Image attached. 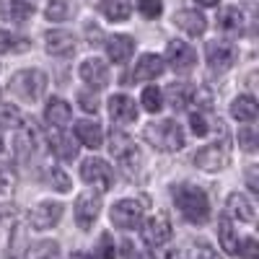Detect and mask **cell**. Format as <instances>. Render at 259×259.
Segmentation results:
<instances>
[{
    "instance_id": "1",
    "label": "cell",
    "mask_w": 259,
    "mask_h": 259,
    "mask_svg": "<svg viewBox=\"0 0 259 259\" xmlns=\"http://www.w3.org/2000/svg\"><path fill=\"white\" fill-rule=\"evenodd\" d=\"M174 202L179 207V212L194 226H202L210 218V202H207V194L194 187V184H179L174 187Z\"/></svg>"
},
{
    "instance_id": "2",
    "label": "cell",
    "mask_w": 259,
    "mask_h": 259,
    "mask_svg": "<svg viewBox=\"0 0 259 259\" xmlns=\"http://www.w3.org/2000/svg\"><path fill=\"white\" fill-rule=\"evenodd\" d=\"M145 140L163 150V153H174V150H182L184 148V133L182 127L174 122V119H161V122H150L145 130H143Z\"/></svg>"
},
{
    "instance_id": "3",
    "label": "cell",
    "mask_w": 259,
    "mask_h": 259,
    "mask_svg": "<svg viewBox=\"0 0 259 259\" xmlns=\"http://www.w3.org/2000/svg\"><path fill=\"white\" fill-rule=\"evenodd\" d=\"M8 91L24 101H39L47 91V75L41 70H21L11 78Z\"/></svg>"
},
{
    "instance_id": "4",
    "label": "cell",
    "mask_w": 259,
    "mask_h": 259,
    "mask_svg": "<svg viewBox=\"0 0 259 259\" xmlns=\"http://www.w3.org/2000/svg\"><path fill=\"white\" fill-rule=\"evenodd\" d=\"M109 153H112L114 161H117L119 166H124L127 171H138V166H140V161H143L138 145L130 140L124 133H114V130H112V135H109Z\"/></svg>"
},
{
    "instance_id": "5",
    "label": "cell",
    "mask_w": 259,
    "mask_h": 259,
    "mask_svg": "<svg viewBox=\"0 0 259 259\" xmlns=\"http://www.w3.org/2000/svg\"><path fill=\"white\" fill-rule=\"evenodd\" d=\"M80 177H83L85 184L96 187L99 192L112 189V184H114V171H112V166L106 163V161H101V158H89V161H83Z\"/></svg>"
},
{
    "instance_id": "6",
    "label": "cell",
    "mask_w": 259,
    "mask_h": 259,
    "mask_svg": "<svg viewBox=\"0 0 259 259\" xmlns=\"http://www.w3.org/2000/svg\"><path fill=\"white\" fill-rule=\"evenodd\" d=\"M112 223L117 228H124V231L138 228L143 223V205L138 200H119L112 207Z\"/></svg>"
},
{
    "instance_id": "7",
    "label": "cell",
    "mask_w": 259,
    "mask_h": 259,
    "mask_svg": "<svg viewBox=\"0 0 259 259\" xmlns=\"http://www.w3.org/2000/svg\"><path fill=\"white\" fill-rule=\"evenodd\" d=\"M101 212V197L94 192H83L80 197L75 200V223L83 231H91V226L96 223Z\"/></svg>"
},
{
    "instance_id": "8",
    "label": "cell",
    "mask_w": 259,
    "mask_h": 259,
    "mask_svg": "<svg viewBox=\"0 0 259 259\" xmlns=\"http://www.w3.org/2000/svg\"><path fill=\"white\" fill-rule=\"evenodd\" d=\"M205 55H207V62H210V68L212 70H218V73H226L231 65L236 62V47L231 45V41H218V39H212L205 45Z\"/></svg>"
},
{
    "instance_id": "9",
    "label": "cell",
    "mask_w": 259,
    "mask_h": 259,
    "mask_svg": "<svg viewBox=\"0 0 259 259\" xmlns=\"http://www.w3.org/2000/svg\"><path fill=\"white\" fill-rule=\"evenodd\" d=\"M166 62L177 73H189L194 68V62H197V55H194V50L187 41L174 39V41H168V47H166Z\"/></svg>"
},
{
    "instance_id": "10",
    "label": "cell",
    "mask_w": 259,
    "mask_h": 259,
    "mask_svg": "<svg viewBox=\"0 0 259 259\" xmlns=\"http://www.w3.org/2000/svg\"><path fill=\"white\" fill-rule=\"evenodd\" d=\"M231 158V150L226 143H212V145H205L197 156H194V163L205 171H221Z\"/></svg>"
},
{
    "instance_id": "11",
    "label": "cell",
    "mask_w": 259,
    "mask_h": 259,
    "mask_svg": "<svg viewBox=\"0 0 259 259\" xmlns=\"http://www.w3.org/2000/svg\"><path fill=\"white\" fill-rule=\"evenodd\" d=\"M62 218V205L60 202H39L31 215H29V221L34 226V231H47V228H55Z\"/></svg>"
},
{
    "instance_id": "12",
    "label": "cell",
    "mask_w": 259,
    "mask_h": 259,
    "mask_svg": "<svg viewBox=\"0 0 259 259\" xmlns=\"http://www.w3.org/2000/svg\"><path fill=\"white\" fill-rule=\"evenodd\" d=\"M168 239H171V223H168V218H166V215H153V218L145 223V228H143V241L148 246L158 249Z\"/></svg>"
},
{
    "instance_id": "13",
    "label": "cell",
    "mask_w": 259,
    "mask_h": 259,
    "mask_svg": "<svg viewBox=\"0 0 259 259\" xmlns=\"http://www.w3.org/2000/svg\"><path fill=\"white\" fill-rule=\"evenodd\" d=\"M45 47L55 57H68L75 52V36L65 29H52L45 34Z\"/></svg>"
},
{
    "instance_id": "14",
    "label": "cell",
    "mask_w": 259,
    "mask_h": 259,
    "mask_svg": "<svg viewBox=\"0 0 259 259\" xmlns=\"http://www.w3.org/2000/svg\"><path fill=\"white\" fill-rule=\"evenodd\" d=\"M80 78H83V83H89L91 89H104V85L109 83V68H106V62H101L99 57H89L80 65Z\"/></svg>"
},
{
    "instance_id": "15",
    "label": "cell",
    "mask_w": 259,
    "mask_h": 259,
    "mask_svg": "<svg viewBox=\"0 0 259 259\" xmlns=\"http://www.w3.org/2000/svg\"><path fill=\"white\" fill-rule=\"evenodd\" d=\"M109 114L117 124H130V122H135L138 119V106L135 101L124 96V94H117L109 99Z\"/></svg>"
},
{
    "instance_id": "16",
    "label": "cell",
    "mask_w": 259,
    "mask_h": 259,
    "mask_svg": "<svg viewBox=\"0 0 259 259\" xmlns=\"http://www.w3.org/2000/svg\"><path fill=\"white\" fill-rule=\"evenodd\" d=\"M0 16L11 24H24L34 16V3H29V0H0Z\"/></svg>"
},
{
    "instance_id": "17",
    "label": "cell",
    "mask_w": 259,
    "mask_h": 259,
    "mask_svg": "<svg viewBox=\"0 0 259 259\" xmlns=\"http://www.w3.org/2000/svg\"><path fill=\"white\" fill-rule=\"evenodd\" d=\"M133 52H135V41L130 39V36H124V34H114V36L106 39V55H109L112 62L124 65L130 57H133Z\"/></svg>"
},
{
    "instance_id": "18",
    "label": "cell",
    "mask_w": 259,
    "mask_h": 259,
    "mask_svg": "<svg viewBox=\"0 0 259 259\" xmlns=\"http://www.w3.org/2000/svg\"><path fill=\"white\" fill-rule=\"evenodd\" d=\"M70 117H73V109H70V104L65 101V99L55 96V99L47 101V109H45V119H47V124H52L55 130H62L65 124L70 122Z\"/></svg>"
},
{
    "instance_id": "19",
    "label": "cell",
    "mask_w": 259,
    "mask_h": 259,
    "mask_svg": "<svg viewBox=\"0 0 259 259\" xmlns=\"http://www.w3.org/2000/svg\"><path fill=\"white\" fill-rule=\"evenodd\" d=\"M174 24H177L182 31H187L189 36H200V34H205V29H207L205 16H202L200 11H192V8L179 11V13L174 16Z\"/></svg>"
},
{
    "instance_id": "20",
    "label": "cell",
    "mask_w": 259,
    "mask_h": 259,
    "mask_svg": "<svg viewBox=\"0 0 259 259\" xmlns=\"http://www.w3.org/2000/svg\"><path fill=\"white\" fill-rule=\"evenodd\" d=\"M75 138L80 140V145L85 148H101L104 145V133H101V127L96 122H89V119H83V122H75Z\"/></svg>"
},
{
    "instance_id": "21",
    "label": "cell",
    "mask_w": 259,
    "mask_h": 259,
    "mask_svg": "<svg viewBox=\"0 0 259 259\" xmlns=\"http://www.w3.org/2000/svg\"><path fill=\"white\" fill-rule=\"evenodd\" d=\"M161 73H163V60L158 55H143L135 65L133 78L135 80H156Z\"/></svg>"
},
{
    "instance_id": "22",
    "label": "cell",
    "mask_w": 259,
    "mask_h": 259,
    "mask_svg": "<svg viewBox=\"0 0 259 259\" xmlns=\"http://www.w3.org/2000/svg\"><path fill=\"white\" fill-rule=\"evenodd\" d=\"M228 212L233 215V218L244 221V223H251L254 215H256L254 202L246 197V194H241V192H233L231 197H228Z\"/></svg>"
},
{
    "instance_id": "23",
    "label": "cell",
    "mask_w": 259,
    "mask_h": 259,
    "mask_svg": "<svg viewBox=\"0 0 259 259\" xmlns=\"http://www.w3.org/2000/svg\"><path fill=\"white\" fill-rule=\"evenodd\" d=\"M50 148H52V153L62 161H73L78 156V145L73 143V138L68 135H60V133H52L50 135Z\"/></svg>"
},
{
    "instance_id": "24",
    "label": "cell",
    "mask_w": 259,
    "mask_h": 259,
    "mask_svg": "<svg viewBox=\"0 0 259 259\" xmlns=\"http://www.w3.org/2000/svg\"><path fill=\"white\" fill-rule=\"evenodd\" d=\"M166 96H168V104L174 106L177 112H182V109H187V104H192L194 89H192V85H187V83H171Z\"/></svg>"
},
{
    "instance_id": "25",
    "label": "cell",
    "mask_w": 259,
    "mask_h": 259,
    "mask_svg": "<svg viewBox=\"0 0 259 259\" xmlns=\"http://www.w3.org/2000/svg\"><path fill=\"white\" fill-rule=\"evenodd\" d=\"M256 101L254 96H239L231 104V117L239 119V122H254L256 119Z\"/></svg>"
},
{
    "instance_id": "26",
    "label": "cell",
    "mask_w": 259,
    "mask_h": 259,
    "mask_svg": "<svg viewBox=\"0 0 259 259\" xmlns=\"http://www.w3.org/2000/svg\"><path fill=\"white\" fill-rule=\"evenodd\" d=\"M218 241L226 249V254H239V236H236V231L226 215L218 221Z\"/></svg>"
},
{
    "instance_id": "27",
    "label": "cell",
    "mask_w": 259,
    "mask_h": 259,
    "mask_svg": "<svg viewBox=\"0 0 259 259\" xmlns=\"http://www.w3.org/2000/svg\"><path fill=\"white\" fill-rule=\"evenodd\" d=\"M218 26L228 34H241L244 29V13L239 8H223L218 13Z\"/></svg>"
},
{
    "instance_id": "28",
    "label": "cell",
    "mask_w": 259,
    "mask_h": 259,
    "mask_svg": "<svg viewBox=\"0 0 259 259\" xmlns=\"http://www.w3.org/2000/svg\"><path fill=\"white\" fill-rule=\"evenodd\" d=\"M101 13L109 21H127L130 13H133V3L130 0H104Z\"/></svg>"
},
{
    "instance_id": "29",
    "label": "cell",
    "mask_w": 259,
    "mask_h": 259,
    "mask_svg": "<svg viewBox=\"0 0 259 259\" xmlns=\"http://www.w3.org/2000/svg\"><path fill=\"white\" fill-rule=\"evenodd\" d=\"M29 50V39L18 36L11 31H0V52H26Z\"/></svg>"
},
{
    "instance_id": "30",
    "label": "cell",
    "mask_w": 259,
    "mask_h": 259,
    "mask_svg": "<svg viewBox=\"0 0 259 259\" xmlns=\"http://www.w3.org/2000/svg\"><path fill=\"white\" fill-rule=\"evenodd\" d=\"M73 13H75L73 0H50V6H47V18L50 21H68Z\"/></svg>"
},
{
    "instance_id": "31",
    "label": "cell",
    "mask_w": 259,
    "mask_h": 259,
    "mask_svg": "<svg viewBox=\"0 0 259 259\" xmlns=\"http://www.w3.org/2000/svg\"><path fill=\"white\" fill-rule=\"evenodd\" d=\"M189 124H192V133L202 138V135H207L210 130H212V124H221V122H212V119H210V114H207L205 109H197V112H192Z\"/></svg>"
},
{
    "instance_id": "32",
    "label": "cell",
    "mask_w": 259,
    "mask_h": 259,
    "mask_svg": "<svg viewBox=\"0 0 259 259\" xmlns=\"http://www.w3.org/2000/svg\"><path fill=\"white\" fill-rule=\"evenodd\" d=\"M140 104H143V109H145V112L158 114V112H161V106H163V96H161V91L156 89V85H148V89L143 91V96H140Z\"/></svg>"
},
{
    "instance_id": "33",
    "label": "cell",
    "mask_w": 259,
    "mask_h": 259,
    "mask_svg": "<svg viewBox=\"0 0 259 259\" xmlns=\"http://www.w3.org/2000/svg\"><path fill=\"white\" fill-rule=\"evenodd\" d=\"M57 256H60V246L55 241H39L26 254V259H57Z\"/></svg>"
},
{
    "instance_id": "34",
    "label": "cell",
    "mask_w": 259,
    "mask_h": 259,
    "mask_svg": "<svg viewBox=\"0 0 259 259\" xmlns=\"http://www.w3.org/2000/svg\"><path fill=\"white\" fill-rule=\"evenodd\" d=\"M138 11L143 18H158L163 13V6H161V0H138Z\"/></svg>"
},
{
    "instance_id": "35",
    "label": "cell",
    "mask_w": 259,
    "mask_h": 259,
    "mask_svg": "<svg viewBox=\"0 0 259 259\" xmlns=\"http://www.w3.org/2000/svg\"><path fill=\"white\" fill-rule=\"evenodd\" d=\"M0 124L11 130V127H21L24 119H21V112L16 109V106H6V109L0 112Z\"/></svg>"
},
{
    "instance_id": "36",
    "label": "cell",
    "mask_w": 259,
    "mask_h": 259,
    "mask_svg": "<svg viewBox=\"0 0 259 259\" xmlns=\"http://www.w3.org/2000/svg\"><path fill=\"white\" fill-rule=\"evenodd\" d=\"M239 145L246 150V153H254V150H256V133H254V127H241L239 130Z\"/></svg>"
},
{
    "instance_id": "37",
    "label": "cell",
    "mask_w": 259,
    "mask_h": 259,
    "mask_svg": "<svg viewBox=\"0 0 259 259\" xmlns=\"http://www.w3.org/2000/svg\"><path fill=\"white\" fill-rule=\"evenodd\" d=\"M192 259H221V256H218V251H215L210 244L194 241V246H192Z\"/></svg>"
},
{
    "instance_id": "38",
    "label": "cell",
    "mask_w": 259,
    "mask_h": 259,
    "mask_svg": "<svg viewBox=\"0 0 259 259\" xmlns=\"http://www.w3.org/2000/svg\"><path fill=\"white\" fill-rule=\"evenodd\" d=\"M50 182H52V187L57 189V192H68L73 184H70V177L65 174L62 168H52V174H50Z\"/></svg>"
},
{
    "instance_id": "39",
    "label": "cell",
    "mask_w": 259,
    "mask_h": 259,
    "mask_svg": "<svg viewBox=\"0 0 259 259\" xmlns=\"http://www.w3.org/2000/svg\"><path fill=\"white\" fill-rule=\"evenodd\" d=\"M96 259H114V244H112V236L104 233L101 241H99V249L94 251Z\"/></svg>"
},
{
    "instance_id": "40",
    "label": "cell",
    "mask_w": 259,
    "mask_h": 259,
    "mask_svg": "<svg viewBox=\"0 0 259 259\" xmlns=\"http://www.w3.org/2000/svg\"><path fill=\"white\" fill-rule=\"evenodd\" d=\"M78 104H80V109L83 112H89V114H96L99 112V99H96V94H78Z\"/></svg>"
},
{
    "instance_id": "41",
    "label": "cell",
    "mask_w": 259,
    "mask_h": 259,
    "mask_svg": "<svg viewBox=\"0 0 259 259\" xmlns=\"http://www.w3.org/2000/svg\"><path fill=\"white\" fill-rule=\"evenodd\" d=\"M239 254L244 259H259V249H256V239H246L239 249Z\"/></svg>"
},
{
    "instance_id": "42",
    "label": "cell",
    "mask_w": 259,
    "mask_h": 259,
    "mask_svg": "<svg viewBox=\"0 0 259 259\" xmlns=\"http://www.w3.org/2000/svg\"><path fill=\"white\" fill-rule=\"evenodd\" d=\"M11 184H13V174L6 168V166H0V194L3 192H8L11 189Z\"/></svg>"
},
{
    "instance_id": "43",
    "label": "cell",
    "mask_w": 259,
    "mask_h": 259,
    "mask_svg": "<svg viewBox=\"0 0 259 259\" xmlns=\"http://www.w3.org/2000/svg\"><path fill=\"white\" fill-rule=\"evenodd\" d=\"M124 254H127V259H150L148 254H143V251L133 249V244H124Z\"/></svg>"
},
{
    "instance_id": "44",
    "label": "cell",
    "mask_w": 259,
    "mask_h": 259,
    "mask_svg": "<svg viewBox=\"0 0 259 259\" xmlns=\"http://www.w3.org/2000/svg\"><path fill=\"white\" fill-rule=\"evenodd\" d=\"M246 179H249V189H251V192H259V182H256V166H251V168H249Z\"/></svg>"
},
{
    "instance_id": "45",
    "label": "cell",
    "mask_w": 259,
    "mask_h": 259,
    "mask_svg": "<svg viewBox=\"0 0 259 259\" xmlns=\"http://www.w3.org/2000/svg\"><path fill=\"white\" fill-rule=\"evenodd\" d=\"M73 259H96V254H83L80 251V254H73Z\"/></svg>"
},
{
    "instance_id": "46",
    "label": "cell",
    "mask_w": 259,
    "mask_h": 259,
    "mask_svg": "<svg viewBox=\"0 0 259 259\" xmlns=\"http://www.w3.org/2000/svg\"><path fill=\"white\" fill-rule=\"evenodd\" d=\"M197 3H200V6H207V8H210V6H218V0H197Z\"/></svg>"
},
{
    "instance_id": "47",
    "label": "cell",
    "mask_w": 259,
    "mask_h": 259,
    "mask_svg": "<svg viewBox=\"0 0 259 259\" xmlns=\"http://www.w3.org/2000/svg\"><path fill=\"white\" fill-rule=\"evenodd\" d=\"M0 150H3V135H0Z\"/></svg>"
},
{
    "instance_id": "48",
    "label": "cell",
    "mask_w": 259,
    "mask_h": 259,
    "mask_svg": "<svg viewBox=\"0 0 259 259\" xmlns=\"http://www.w3.org/2000/svg\"><path fill=\"white\" fill-rule=\"evenodd\" d=\"M0 68H3V65H0Z\"/></svg>"
}]
</instances>
